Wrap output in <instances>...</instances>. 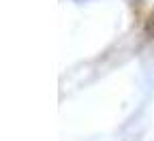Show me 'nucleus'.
I'll return each mask as SVG.
<instances>
[{"mask_svg":"<svg viewBox=\"0 0 154 141\" xmlns=\"http://www.w3.org/2000/svg\"><path fill=\"white\" fill-rule=\"evenodd\" d=\"M143 34H146V38H154V7H152V11H150V15H148V19H146Z\"/></svg>","mask_w":154,"mask_h":141,"instance_id":"f257e3e1","label":"nucleus"},{"mask_svg":"<svg viewBox=\"0 0 154 141\" xmlns=\"http://www.w3.org/2000/svg\"><path fill=\"white\" fill-rule=\"evenodd\" d=\"M75 2H88V0H75Z\"/></svg>","mask_w":154,"mask_h":141,"instance_id":"f03ea898","label":"nucleus"},{"mask_svg":"<svg viewBox=\"0 0 154 141\" xmlns=\"http://www.w3.org/2000/svg\"><path fill=\"white\" fill-rule=\"evenodd\" d=\"M135 2H137V0H135Z\"/></svg>","mask_w":154,"mask_h":141,"instance_id":"7ed1b4c3","label":"nucleus"}]
</instances>
